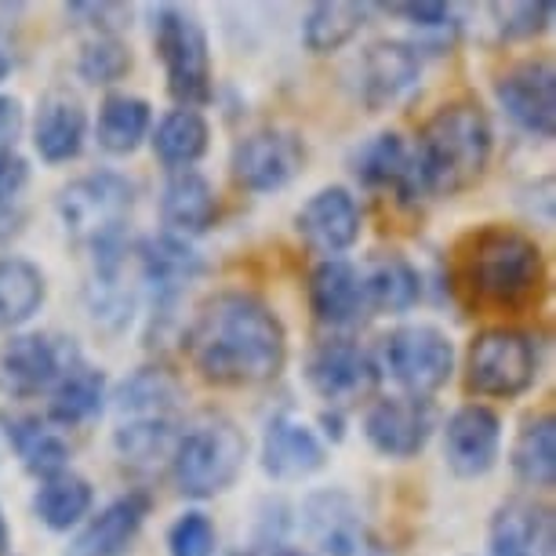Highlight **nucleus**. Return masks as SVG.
<instances>
[{
	"label": "nucleus",
	"mask_w": 556,
	"mask_h": 556,
	"mask_svg": "<svg viewBox=\"0 0 556 556\" xmlns=\"http://www.w3.org/2000/svg\"><path fill=\"white\" fill-rule=\"evenodd\" d=\"M186 356L204 382L262 386L288 361V331L269 302L251 291H215L186 328Z\"/></svg>",
	"instance_id": "1"
},
{
	"label": "nucleus",
	"mask_w": 556,
	"mask_h": 556,
	"mask_svg": "<svg viewBox=\"0 0 556 556\" xmlns=\"http://www.w3.org/2000/svg\"><path fill=\"white\" fill-rule=\"evenodd\" d=\"M491 121L477 99L444 102L426 121L412 153L422 197H455L477 186L491 164Z\"/></svg>",
	"instance_id": "2"
},
{
	"label": "nucleus",
	"mask_w": 556,
	"mask_h": 556,
	"mask_svg": "<svg viewBox=\"0 0 556 556\" xmlns=\"http://www.w3.org/2000/svg\"><path fill=\"white\" fill-rule=\"evenodd\" d=\"M466 285L491 306H523L542 285V248L509 226H488L469 240Z\"/></svg>",
	"instance_id": "3"
},
{
	"label": "nucleus",
	"mask_w": 556,
	"mask_h": 556,
	"mask_svg": "<svg viewBox=\"0 0 556 556\" xmlns=\"http://www.w3.org/2000/svg\"><path fill=\"white\" fill-rule=\"evenodd\" d=\"M135 207V186L121 172H91L73 178L55 197V212L66 226V233L96 251L121 248L124 226Z\"/></svg>",
	"instance_id": "4"
},
{
	"label": "nucleus",
	"mask_w": 556,
	"mask_h": 556,
	"mask_svg": "<svg viewBox=\"0 0 556 556\" xmlns=\"http://www.w3.org/2000/svg\"><path fill=\"white\" fill-rule=\"evenodd\" d=\"M248 458V437L229 418H204L178 433L172 447L175 488L190 498H215L233 488Z\"/></svg>",
	"instance_id": "5"
},
{
	"label": "nucleus",
	"mask_w": 556,
	"mask_h": 556,
	"mask_svg": "<svg viewBox=\"0 0 556 556\" xmlns=\"http://www.w3.org/2000/svg\"><path fill=\"white\" fill-rule=\"evenodd\" d=\"M153 48L164 66L167 91L182 110H201L212 102V45L201 18L186 8H153Z\"/></svg>",
	"instance_id": "6"
},
{
	"label": "nucleus",
	"mask_w": 556,
	"mask_h": 556,
	"mask_svg": "<svg viewBox=\"0 0 556 556\" xmlns=\"http://www.w3.org/2000/svg\"><path fill=\"white\" fill-rule=\"evenodd\" d=\"M539 379V345L528 331L488 328L469 342L466 353V386L477 396H509L528 393Z\"/></svg>",
	"instance_id": "7"
},
{
	"label": "nucleus",
	"mask_w": 556,
	"mask_h": 556,
	"mask_svg": "<svg viewBox=\"0 0 556 556\" xmlns=\"http://www.w3.org/2000/svg\"><path fill=\"white\" fill-rule=\"evenodd\" d=\"M379 371H390V379L407 390V396H426L447 386L455 371V345L433 324H404L393 328L379 345Z\"/></svg>",
	"instance_id": "8"
},
{
	"label": "nucleus",
	"mask_w": 556,
	"mask_h": 556,
	"mask_svg": "<svg viewBox=\"0 0 556 556\" xmlns=\"http://www.w3.org/2000/svg\"><path fill=\"white\" fill-rule=\"evenodd\" d=\"M77 361L80 353L70 339L45 331L12 334L8 342H0V393L23 396V401L51 393Z\"/></svg>",
	"instance_id": "9"
},
{
	"label": "nucleus",
	"mask_w": 556,
	"mask_h": 556,
	"mask_svg": "<svg viewBox=\"0 0 556 556\" xmlns=\"http://www.w3.org/2000/svg\"><path fill=\"white\" fill-rule=\"evenodd\" d=\"M302 164H306V142L288 128L251 131L229 153L233 182L244 186L248 193L285 190L291 178H299Z\"/></svg>",
	"instance_id": "10"
},
{
	"label": "nucleus",
	"mask_w": 556,
	"mask_h": 556,
	"mask_svg": "<svg viewBox=\"0 0 556 556\" xmlns=\"http://www.w3.org/2000/svg\"><path fill=\"white\" fill-rule=\"evenodd\" d=\"M306 382L331 407L356 404L371 396L375 386H379V364L361 342L345 339V334L342 339H324L306 356Z\"/></svg>",
	"instance_id": "11"
},
{
	"label": "nucleus",
	"mask_w": 556,
	"mask_h": 556,
	"mask_svg": "<svg viewBox=\"0 0 556 556\" xmlns=\"http://www.w3.org/2000/svg\"><path fill=\"white\" fill-rule=\"evenodd\" d=\"M302 520L324 556H382L379 534L367 523L361 502L350 491H313L302 506Z\"/></svg>",
	"instance_id": "12"
},
{
	"label": "nucleus",
	"mask_w": 556,
	"mask_h": 556,
	"mask_svg": "<svg viewBox=\"0 0 556 556\" xmlns=\"http://www.w3.org/2000/svg\"><path fill=\"white\" fill-rule=\"evenodd\" d=\"M498 106L520 131L553 139L556 131V73L549 59H523L495 80Z\"/></svg>",
	"instance_id": "13"
},
{
	"label": "nucleus",
	"mask_w": 556,
	"mask_h": 556,
	"mask_svg": "<svg viewBox=\"0 0 556 556\" xmlns=\"http://www.w3.org/2000/svg\"><path fill=\"white\" fill-rule=\"evenodd\" d=\"M437 429V412L433 404L422 396H382L367 407L364 415V437L379 455L407 462L429 444Z\"/></svg>",
	"instance_id": "14"
},
{
	"label": "nucleus",
	"mask_w": 556,
	"mask_h": 556,
	"mask_svg": "<svg viewBox=\"0 0 556 556\" xmlns=\"http://www.w3.org/2000/svg\"><path fill=\"white\" fill-rule=\"evenodd\" d=\"M295 229L313 255L339 258L361 240V204L345 186H324L302 204Z\"/></svg>",
	"instance_id": "15"
},
{
	"label": "nucleus",
	"mask_w": 556,
	"mask_h": 556,
	"mask_svg": "<svg viewBox=\"0 0 556 556\" xmlns=\"http://www.w3.org/2000/svg\"><path fill=\"white\" fill-rule=\"evenodd\" d=\"M502 451V418L488 404H462L444 426V462L455 477H484Z\"/></svg>",
	"instance_id": "16"
},
{
	"label": "nucleus",
	"mask_w": 556,
	"mask_h": 556,
	"mask_svg": "<svg viewBox=\"0 0 556 556\" xmlns=\"http://www.w3.org/2000/svg\"><path fill=\"white\" fill-rule=\"evenodd\" d=\"M422 80V55L404 40H375L361 55V99L367 110H393Z\"/></svg>",
	"instance_id": "17"
},
{
	"label": "nucleus",
	"mask_w": 556,
	"mask_h": 556,
	"mask_svg": "<svg viewBox=\"0 0 556 556\" xmlns=\"http://www.w3.org/2000/svg\"><path fill=\"white\" fill-rule=\"evenodd\" d=\"M328 466V444L306 418L280 412L262 433V469L273 480H306Z\"/></svg>",
	"instance_id": "18"
},
{
	"label": "nucleus",
	"mask_w": 556,
	"mask_h": 556,
	"mask_svg": "<svg viewBox=\"0 0 556 556\" xmlns=\"http://www.w3.org/2000/svg\"><path fill=\"white\" fill-rule=\"evenodd\" d=\"M309 309L331 331H350L364 324L371 309H367L361 269L345 258H324L309 273Z\"/></svg>",
	"instance_id": "19"
},
{
	"label": "nucleus",
	"mask_w": 556,
	"mask_h": 556,
	"mask_svg": "<svg viewBox=\"0 0 556 556\" xmlns=\"http://www.w3.org/2000/svg\"><path fill=\"white\" fill-rule=\"evenodd\" d=\"M150 509V491H128V495L113 498L73 534L66 556H124L131 549V542L139 539Z\"/></svg>",
	"instance_id": "20"
},
{
	"label": "nucleus",
	"mask_w": 556,
	"mask_h": 556,
	"mask_svg": "<svg viewBox=\"0 0 556 556\" xmlns=\"http://www.w3.org/2000/svg\"><path fill=\"white\" fill-rule=\"evenodd\" d=\"M142 285L153 291L156 302H175L204 273V258L190 248V240L172 233L142 237L135 248Z\"/></svg>",
	"instance_id": "21"
},
{
	"label": "nucleus",
	"mask_w": 556,
	"mask_h": 556,
	"mask_svg": "<svg viewBox=\"0 0 556 556\" xmlns=\"http://www.w3.org/2000/svg\"><path fill=\"white\" fill-rule=\"evenodd\" d=\"M488 545L495 556H553V509L534 498H509L491 517Z\"/></svg>",
	"instance_id": "22"
},
{
	"label": "nucleus",
	"mask_w": 556,
	"mask_h": 556,
	"mask_svg": "<svg viewBox=\"0 0 556 556\" xmlns=\"http://www.w3.org/2000/svg\"><path fill=\"white\" fill-rule=\"evenodd\" d=\"M218 218V197L215 186L201 172H172L161 186V223L164 233L172 237H201L215 226Z\"/></svg>",
	"instance_id": "23"
},
{
	"label": "nucleus",
	"mask_w": 556,
	"mask_h": 556,
	"mask_svg": "<svg viewBox=\"0 0 556 556\" xmlns=\"http://www.w3.org/2000/svg\"><path fill=\"white\" fill-rule=\"evenodd\" d=\"M88 139V113H84L80 99L70 91H48L37 106L34 121V146L40 161L48 164H70L77 161Z\"/></svg>",
	"instance_id": "24"
},
{
	"label": "nucleus",
	"mask_w": 556,
	"mask_h": 556,
	"mask_svg": "<svg viewBox=\"0 0 556 556\" xmlns=\"http://www.w3.org/2000/svg\"><path fill=\"white\" fill-rule=\"evenodd\" d=\"M353 175L361 178L367 190H396L401 201L422 197L415 178V156L396 131H382L375 139H367L353 153Z\"/></svg>",
	"instance_id": "25"
},
{
	"label": "nucleus",
	"mask_w": 556,
	"mask_h": 556,
	"mask_svg": "<svg viewBox=\"0 0 556 556\" xmlns=\"http://www.w3.org/2000/svg\"><path fill=\"white\" fill-rule=\"evenodd\" d=\"M361 280L371 313H407L422 299V273L415 269L412 258L396 255V251H382V255L367 258Z\"/></svg>",
	"instance_id": "26"
},
{
	"label": "nucleus",
	"mask_w": 556,
	"mask_h": 556,
	"mask_svg": "<svg viewBox=\"0 0 556 556\" xmlns=\"http://www.w3.org/2000/svg\"><path fill=\"white\" fill-rule=\"evenodd\" d=\"M102 404H106V375L99 367L77 361L51 390L45 418L59 429H77L88 426L91 418H99Z\"/></svg>",
	"instance_id": "27"
},
{
	"label": "nucleus",
	"mask_w": 556,
	"mask_h": 556,
	"mask_svg": "<svg viewBox=\"0 0 556 556\" xmlns=\"http://www.w3.org/2000/svg\"><path fill=\"white\" fill-rule=\"evenodd\" d=\"M8 447L15 451V458L23 462L26 473H34L40 480L70 469V440L62 437L59 426H51L40 415H26L8 422Z\"/></svg>",
	"instance_id": "28"
},
{
	"label": "nucleus",
	"mask_w": 556,
	"mask_h": 556,
	"mask_svg": "<svg viewBox=\"0 0 556 556\" xmlns=\"http://www.w3.org/2000/svg\"><path fill=\"white\" fill-rule=\"evenodd\" d=\"M153 139V153L156 161L167 164L172 172H190V167L207 153V142H212V124L204 121L201 110H172L164 113Z\"/></svg>",
	"instance_id": "29"
},
{
	"label": "nucleus",
	"mask_w": 556,
	"mask_h": 556,
	"mask_svg": "<svg viewBox=\"0 0 556 556\" xmlns=\"http://www.w3.org/2000/svg\"><path fill=\"white\" fill-rule=\"evenodd\" d=\"M150 124H153L150 102L139 96H128V91H110L99 106L96 139L106 153L128 156L139 150L142 139L150 135Z\"/></svg>",
	"instance_id": "30"
},
{
	"label": "nucleus",
	"mask_w": 556,
	"mask_h": 556,
	"mask_svg": "<svg viewBox=\"0 0 556 556\" xmlns=\"http://www.w3.org/2000/svg\"><path fill=\"white\" fill-rule=\"evenodd\" d=\"M48 299V280L29 258H0V331H15L34 320Z\"/></svg>",
	"instance_id": "31"
},
{
	"label": "nucleus",
	"mask_w": 556,
	"mask_h": 556,
	"mask_svg": "<svg viewBox=\"0 0 556 556\" xmlns=\"http://www.w3.org/2000/svg\"><path fill=\"white\" fill-rule=\"evenodd\" d=\"M113 407H117L121 422L172 418L178 407V382L161 367H139L113 390Z\"/></svg>",
	"instance_id": "32"
},
{
	"label": "nucleus",
	"mask_w": 556,
	"mask_h": 556,
	"mask_svg": "<svg viewBox=\"0 0 556 556\" xmlns=\"http://www.w3.org/2000/svg\"><path fill=\"white\" fill-rule=\"evenodd\" d=\"M509 466L520 484L528 488H553L556 480V422L553 415H531L520 426L517 440L509 451Z\"/></svg>",
	"instance_id": "33"
},
{
	"label": "nucleus",
	"mask_w": 556,
	"mask_h": 556,
	"mask_svg": "<svg viewBox=\"0 0 556 556\" xmlns=\"http://www.w3.org/2000/svg\"><path fill=\"white\" fill-rule=\"evenodd\" d=\"M96 506V488L88 484L80 473H55L48 480H40L37 495H34V513L37 520L51 531H70L88 517Z\"/></svg>",
	"instance_id": "34"
},
{
	"label": "nucleus",
	"mask_w": 556,
	"mask_h": 556,
	"mask_svg": "<svg viewBox=\"0 0 556 556\" xmlns=\"http://www.w3.org/2000/svg\"><path fill=\"white\" fill-rule=\"evenodd\" d=\"M367 4H350V0H324L313 4L302 26V40L313 55H331V51L345 48L350 40L361 34L367 23Z\"/></svg>",
	"instance_id": "35"
},
{
	"label": "nucleus",
	"mask_w": 556,
	"mask_h": 556,
	"mask_svg": "<svg viewBox=\"0 0 556 556\" xmlns=\"http://www.w3.org/2000/svg\"><path fill=\"white\" fill-rule=\"evenodd\" d=\"M175 440V418H146V422H121L113 433V447L131 466H156V462L172 458Z\"/></svg>",
	"instance_id": "36"
},
{
	"label": "nucleus",
	"mask_w": 556,
	"mask_h": 556,
	"mask_svg": "<svg viewBox=\"0 0 556 556\" xmlns=\"http://www.w3.org/2000/svg\"><path fill=\"white\" fill-rule=\"evenodd\" d=\"M131 70V48L121 37L99 34L80 48L77 73L88 84H117Z\"/></svg>",
	"instance_id": "37"
},
{
	"label": "nucleus",
	"mask_w": 556,
	"mask_h": 556,
	"mask_svg": "<svg viewBox=\"0 0 556 556\" xmlns=\"http://www.w3.org/2000/svg\"><path fill=\"white\" fill-rule=\"evenodd\" d=\"M215 545H218L215 520L201 509L182 513L167 528V556H215Z\"/></svg>",
	"instance_id": "38"
},
{
	"label": "nucleus",
	"mask_w": 556,
	"mask_h": 556,
	"mask_svg": "<svg viewBox=\"0 0 556 556\" xmlns=\"http://www.w3.org/2000/svg\"><path fill=\"white\" fill-rule=\"evenodd\" d=\"M553 18V4L549 0H539V4H513L506 8V23H502V37L520 40V37H534L549 26Z\"/></svg>",
	"instance_id": "39"
},
{
	"label": "nucleus",
	"mask_w": 556,
	"mask_h": 556,
	"mask_svg": "<svg viewBox=\"0 0 556 556\" xmlns=\"http://www.w3.org/2000/svg\"><path fill=\"white\" fill-rule=\"evenodd\" d=\"M393 15L407 18L412 26H418L422 34H444V29H455V12L447 4H393Z\"/></svg>",
	"instance_id": "40"
},
{
	"label": "nucleus",
	"mask_w": 556,
	"mask_h": 556,
	"mask_svg": "<svg viewBox=\"0 0 556 556\" xmlns=\"http://www.w3.org/2000/svg\"><path fill=\"white\" fill-rule=\"evenodd\" d=\"M29 182V164L15 150H0V204H12Z\"/></svg>",
	"instance_id": "41"
},
{
	"label": "nucleus",
	"mask_w": 556,
	"mask_h": 556,
	"mask_svg": "<svg viewBox=\"0 0 556 556\" xmlns=\"http://www.w3.org/2000/svg\"><path fill=\"white\" fill-rule=\"evenodd\" d=\"M23 124H26L23 102L12 96H0V150H12L15 139L23 135Z\"/></svg>",
	"instance_id": "42"
},
{
	"label": "nucleus",
	"mask_w": 556,
	"mask_h": 556,
	"mask_svg": "<svg viewBox=\"0 0 556 556\" xmlns=\"http://www.w3.org/2000/svg\"><path fill=\"white\" fill-rule=\"evenodd\" d=\"M0 556H12V528L4 520V509H0Z\"/></svg>",
	"instance_id": "43"
},
{
	"label": "nucleus",
	"mask_w": 556,
	"mask_h": 556,
	"mask_svg": "<svg viewBox=\"0 0 556 556\" xmlns=\"http://www.w3.org/2000/svg\"><path fill=\"white\" fill-rule=\"evenodd\" d=\"M8 70H12V55H8V51L0 48V80L8 77Z\"/></svg>",
	"instance_id": "44"
},
{
	"label": "nucleus",
	"mask_w": 556,
	"mask_h": 556,
	"mask_svg": "<svg viewBox=\"0 0 556 556\" xmlns=\"http://www.w3.org/2000/svg\"><path fill=\"white\" fill-rule=\"evenodd\" d=\"M8 447V418H0V451H4ZM8 451H12V447H8Z\"/></svg>",
	"instance_id": "45"
},
{
	"label": "nucleus",
	"mask_w": 556,
	"mask_h": 556,
	"mask_svg": "<svg viewBox=\"0 0 556 556\" xmlns=\"http://www.w3.org/2000/svg\"><path fill=\"white\" fill-rule=\"evenodd\" d=\"M277 556H313V553H306V549H285V553H277Z\"/></svg>",
	"instance_id": "46"
}]
</instances>
